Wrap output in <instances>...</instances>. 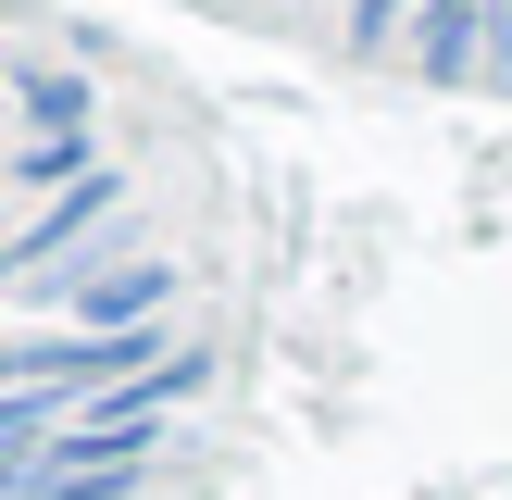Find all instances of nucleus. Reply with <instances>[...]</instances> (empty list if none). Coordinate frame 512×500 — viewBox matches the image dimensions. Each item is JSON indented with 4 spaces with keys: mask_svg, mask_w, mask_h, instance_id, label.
Wrapping results in <instances>:
<instances>
[{
    "mask_svg": "<svg viewBox=\"0 0 512 500\" xmlns=\"http://www.w3.org/2000/svg\"><path fill=\"white\" fill-rule=\"evenodd\" d=\"M0 113H13V88H0Z\"/></svg>",
    "mask_w": 512,
    "mask_h": 500,
    "instance_id": "nucleus-7",
    "label": "nucleus"
},
{
    "mask_svg": "<svg viewBox=\"0 0 512 500\" xmlns=\"http://www.w3.org/2000/svg\"><path fill=\"white\" fill-rule=\"evenodd\" d=\"M0 288H13V263H0Z\"/></svg>",
    "mask_w": 512,
    "mask_h": 500,
    "instance_id": "nucleus-8",
    "label": "nucleus"
},
{
    "mask_svg": "<svg viewBox=\"0 0 512 500\" xmlns=\"http://www.w3.org/2000/svg\"><path fill=\"white\" fill-rule=\"evenodd\" d=\"M488 63H512V0H500V13H488Z\"/></svg>",
    "mask_w": 512,
    "mask_h": 500,
    "instance_id": "nucleus-6",
    "label": "nucleus"
},
{
    "mask_svg": "<svg viewBox=\"0 0 512 500\" xmlns=\"http://www.w3.org/2000/svg\"><path fill=\"white\" fill-rule=\"evenodd\" d=\"M13 113H38L50 138H88V75H25V88H13Z\"/></svg>",
    "mask_w": 512,
    "mask_h": 500,
    "instance_id": "nucleus-3",
    "label": "nucleus"
},
{
    "mask_svg": "<svg viewBox=\"0 0 512 500\" xmlns=\"http://www.w3.org/2000/svg\"><path fill=\"white\" fill-rule=\"evenodd\" d=\"M13 175H25V188H88L100 163H88V138H38V150H25Z\"/></svg>",
    "mask_w": 512,
    "mask_h": 500,
    "instance_id": "nucleus-4",
    "label": "nucleus"
},
{
    "mask_svg": "<svg viewBox=\"0 0 512 500\" xmlns=\"http://www.w3.org/2000/svg\"><path fill=\"white\" fill-rule=\"evenodd\" d=\"M400 25H425V0H350V50H363V63L400 38Z\"/></svg>",
    "mask_w": 512,
    "mask_h": 500,
    "instance_id": "nucleus-5",
    "label": "nucleus"
},
{
    "mask_svg": "<svg viewBox=\"0 0 512 500\" xmlns=\"http://www.w3.org/2000/svg\"><path fill=\"white\" fill-rule=\"evenodd\" d=\"M488 13H500V0H425V25H413L425 75H475V50H488Z\"/></svg>",
    "mask_w": 512,
    "mask_h": 500,
    "instance_id": "nucleus-2",
    "label": "nucleus"
},
{
    "mask_svg": "<svg viewBox=\"0 0 512 500\" xmlns=\"http://www.w3.org/2000/svg\"><path fill=\"white\" fill-rule=\"evenodd\" d=\"M175 288V263H113L100 288H75V338H138V313Z\"/></svg>",
    "mask_w": 512,
    "mask_h": 500,
    "instance_id": "nucleus-1",
    "label": "nucleus"
}]
</instances>
